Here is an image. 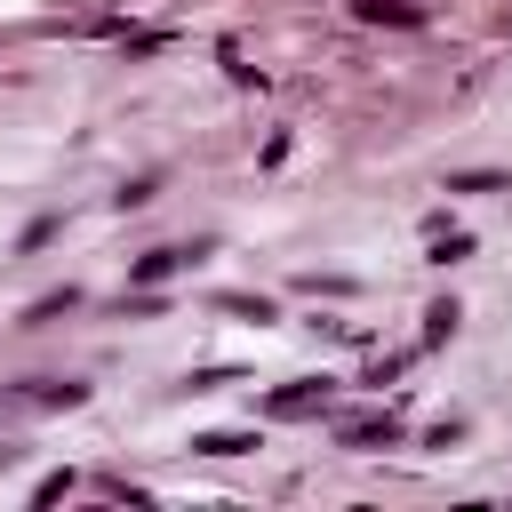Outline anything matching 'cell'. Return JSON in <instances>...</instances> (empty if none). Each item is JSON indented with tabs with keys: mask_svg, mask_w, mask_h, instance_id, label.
<instances>
[{
	"mask_svg": "<svg viewBox=\"0 0 512 512\" xmlns=\"http://www.w3.org/2000/svg\"><path fill=\"white\" fill-rule=\"evenodd\" d=\"M352 8H360L368 24H416V8H408V0H352Z\"/></svg>",
	"mask_w": 512,
	"mask_h": 512,
	"instance_id": "obj_5",
	"label": "cell"
},
{
	"mask_svg": "<svg viewBox=\"0 0 512 512\" xmlns=\"http://www.w3.org/2000/svg\"><path fill=\"white\" fill-rule=\"evenodd\" d=\"M456 320H464V312H456V304L440 296V304L424 312V344H448V336H456Z\"/></svg>",
	"mask_w": 512,
	"mask_h": 512,
	"instance_id": "obj_6",
	"label": "cell"
},
{
	"mask_svg": "<svg viewBox=\"0 0 512 512\" xmlns=\"http://www.w3.org/2000/svg\"><path fill=\"white\" fill-rule=\"evenodd\" d=\"M192 448H200V456H248V448H256V432H200Z\"/></svg>",
	"mask_w": 512,
	"mask_h": 512,
	"instance_id": "obj_4",
	"label": "cell"
},
{
	"mask_svg": "<svg viewBox=\"0 0 512 512\" xmlns=\"http://www.w3.org/2000/svg\"><path fill=\"white\" fill-rule=\"evenodd\" d=\"M176 264H184V248H144V256H136V288H152V280H168Z\"/></svg>",
	"mask_w": 512,
	"mask_h": 512,
	"instance_id": "obj_3",
	"label": "cell"
},
{
	"mask_svg": "<svg viewBox=\"0 0 512 512\" xmlns=\"http://www.w3.org/2000/svg\"><path fill=\"white\" fill-rule=\"evenodd\" d=\"M456 256H472V232H440L432 240V264H456Z\"/></svg>",
	"mask_w": 512,
	"mask_h": 512,
	"instance_id": "obj_8",
	"label": "cell"
},
{
	"mask_svg": "<svg viewBox=\"0 0 512 512\" xmlns=\"http://www.w3.org/2000/svg\"><path fill=\"white\" fill-rule=\"evenodd\" d=\"M336 440L344 448H400V416L384 408V416H352V424H336Z\"/></svg>",
	"mask_w": 512,
	"mask_h": 512,
	"instance_id": "obj_2",
	"label": "cell"
},
{
	"mask_svg": "<svg viewBox=\"0 0 512 512\" xmlns=\"http://www.w3.org/2000/svg\"><path fill=\"white\" fill-rule=\"evenodd\" d=\"M64 496H72V472H48V480L32 488V504H64Z\"/></svg>",
	"mask_w": 512,
	"mask_h": 512,
	"instance_id": "obj_9",
	"label": "cell"
},
{
	"mask_svg": "<svg viewBox=\"0 0 512 512\" xmlns=\"http://www.w3.org/2000/svg\"><path fill=\"white\" fill-rule=\"evenodd\" d=\"M32 400H40V408H80L88 384H32Z\"/></svg>",
	"mask_w": 512,
	"mask_h": 512,
	"instance_id": "obj_7",
	"label": "cell"
},
{
	"mask_svg": "<svg viewBox=\"0 0 512 512\" xmlns=\"http://www.w3.org/2000/svg\"><path fill=\"white\" fill-rule=\"evenodd\" d=\"M264 408L288 416V424H296V416H320V408H328V376H296V384H280Z\"/></svg>",
	"mask_w": 512,
	"mask_h": 512,
	"instance_id": "obj_1",
	"label": "cell"
}]
</instances>
